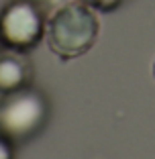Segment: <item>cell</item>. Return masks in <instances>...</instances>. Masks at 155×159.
<instances>
[{
	"mask_svg": "<svg viewBox=\"0 0 155 159\" xmlns=\"http://www.w3.org/2000/svg\"><path fill=\"white\" fill-rule=\"evenodd\" d=\"M100 20L94 8L80 0L61 4L47 19V45L61 59H75L94 47Z\"/></svg>",
	"mask_w": 155,
	"mask_h": 159,
	"instance_id": "obj_1",
	"label": "cell"
},
{
	"mask_svg": "<svg viewBox=\"0 0 155 159\" xmlns=\"http://www.w3.org/2000/svg\"><path fill=\"white\" fill-rule=\"evenodd\" d=\"M49 118V104L41 92L23 88L6 94L0 102V135L12 143H25L41 133Z\"/></svg>",
	"mask_w": 155,
	"mask_h": 159,
	"instance_id": "obj_2",
	"label": "cell"
},
{
	"mask_svg": "<svg viewBox=\"0 0 155 159\" xmlns=\"http://www.w3.org/2000/svg\"><path fill=\"white\" fill-rule=\"evenodd\" d=\"M47 20L33 0H12L0 10V43L6 49L29 51L45 37Z\"/></svg>",
	"mask_w": 155,
	"mask_h": 159,
	"instance_id": "obj_3",
	"label": "cell"
},
{
	"mask_svg": "<svg viewBox=\"0 0 155 159\" xmlns=\"http://www.w3.org/2000/svg\"><path fill=\"white\" fill-rule=\"evenodd\" d=\"M31 66L21 55V51H8L0 53V94H12L16 90H23L31 82Z\"/></svg>",
	"mask_w": 155,
	"mask_h": 159,
	"instance_id": "obj_4",
	"label": "cell"
},
{
	"mask_svg": "<svg viewBox=\"0 0 155 159\" xmlns=\"http://www.w3.org/2000/svg\"><path fill=\"white\" fill-rule=\"evenodd\" d=\"M84 4L92 6L94 10H102V12H108V10H114L122 0H80Z\"/></svg>",
	"mask_w": 155,
	"mask_h": 159,
	"instance_id": "obj_5",
	"label": "cell"
},
{
	"mask_svg": "<svg viewBox=\"0 0 155 159\" xmlns=\"http://www.w3.org/2000/svg\"><path fill=\"white\" fill-rule=\"evenodd\" d=\"M0 159H14V147L12 141L0 135Z\"/></svg>",
	"mask_w": 155,
	"mask_h": 159,
	"instance_id": "obj_6",
	"label": "cell"
},
{
	"mask_svg": "<svg viewBox=\"0 0 155 159\" xmlns=\"http://www.w3.org/2000/svg\"><path fill=\"white\" fill-rule=\"evenodd\" d=\"M153 74H155V63H153Z\"/></svg>",
	"mask_w": 155,
	"mask_h": 159,
	"instance_id": "obj_7",
	"label": "cell"
}]
</instances>
